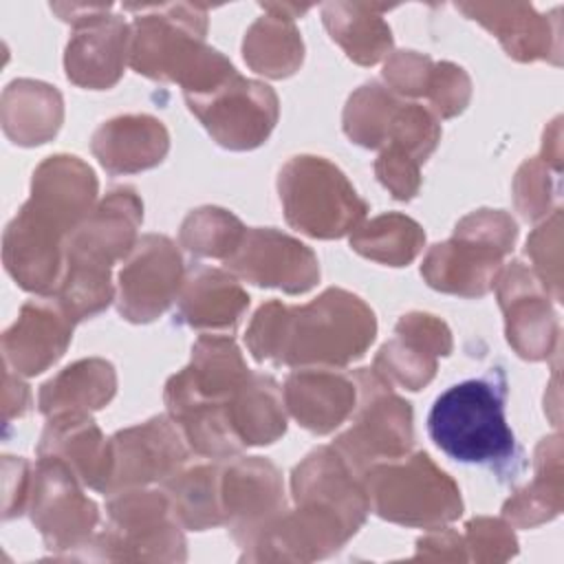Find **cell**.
<instances>
[{
  "label": "cell",
  "instance_id": "ee69618b",
  "mask_svg": "<svg viewBox=\"0 0 564 564\" xmlns=\"http://www.w3.org/2000/svg\"><path fill=\"white\" fill-rule=\"evenodd\" d=\"M375 174L397 200H412L421 189V165L392 145L381 148L375 161Z\"/></svg>",
  "mask_w": 564,
  "mask_h": 564
},
{
  "label": "cell",
  "instance_id": "7a4b0ae2",
  "mask_svg": "<svg viewBox=\"0 0 564 564\" xmlns=\"http://www.w3.org/2000/svg\"><path fill=\"white\" fill-rule=\"evenodd\" d=\"M375 337V311L339 286H328L300 306L269 300L253 313L245 333L256 361L289 368H346L366 355Z\"/></svg>",
  "mask_w": 564,
  "mask_h": 564
},
{
  "label": "cell",
  "instance_id": "4316f807",
  "mask_svg": "<svg viewBox=\"0 0 564 564\" xmlns=\"http://www.w3.org/2000/svg\"><path fill=\"white\" fill-rule=\"evenodd\" d=\"M37 456H55L66 463L84 487L106 496L110 482V438L104 436L90 414L51 416L40 443Z\"/></svg>",
  "mask_w": 564,
  "mask_h": 564
},
{
  "label": "cell",
  "instance_id": "60d3db41",
  "mask_svg": "<svg viewBox=\"0 0 564 564\" xmlns=\"http://www.w3.org/2000/svg\"><path fill=\"white\" fill-rule=\"evenodd\" d=\"M467 562H507L518 553V538L505 518L476 516L463 533Z\"/></svg>",
  "mask_w": 564,
  "mask_h": 564
},
{
  "label": "cell",
  "instance_id": "d590c367",
  "mask_svg": "<svg viewBox=\"0 0 564 564\" xmlns=\"http://www.w3.org/2000/svg\"><path fill=\"white\" fill-rule=\"evenodd\" d=\"M401 101L403 99L394 95L386 84H361L350 93L341 112V128L346 137L361 148L381 150Z\"/></svg>",
  "mask_w": 564,
  "mask_h": 564
},
{
  "label": "cell",
  "instance_id": "8fae6325",
  "mask_svg": "<svg viewBox=\"0 0 564 564\" xmlns=\"http://www.w3.org/2000/svg\"><path fill=\"white\" fill-rule=\"evenodd\" d=\"M185 104L218 145L236 152L260 148L280 117L275 90L240 73L207 95L185 97Z\"/></svg>",
  "mask_w": 564,
  "mask_h": 564
},
{
  "label": "cell",
  "instance_id": "e0dca14e",
  "mask_svg": "<svg viewBox=\"0 0 564 564\" xmlns=\"http://www.w3.org/2000/svg\"><path fill=\"white\" fill-rule=\"evenodd\" d=\"M452 350V330L441 317L410 311L399 317L394 337L377 350L372 370L390 386L416 392L436 377L438 357Z\"/></svg>",
  "mask_w": 564,
  "mask_h": 564
},
{
  "label": "cell",
  "instance_id": "5b68a950",
  "mask_svg": "<svg viewBox=\"0 0 564 564\" xmlns=\"http://www.w3.org/2000/svg\"><path fill=\"white\" fill-rule=\"evenodd\" d=\"M518 225L502 209H474L463 216L452 238L427 249L421 275L434 291L482 297L494 291L505 258L513 251Z\"/></svg>",
  "mask_w": 564,
  "mask_h": 564
},
{
  "label": "cell",
  "instance_id": "c3c4849f",
  "mask_svg": "<svg viewBox=\"0 0 564 564\" xmlns=\"http://www.w3.org/2000/svg\"><path fill=\"white\" fill-rule=\"evenodd\" d=\"M112 9V4L110 2H106V4H86V2H53L51 4V11H55L57 15H59V20H64V22H68L73 29H77V26H84V24H88V22H93V20H97L99 15H104V13H108Z\"/></svg>",
  "mask_w": 564,
  "mask_h": 564
},
{
  "label": "cell",
  "instance_id": "9c48e42d",
  "mask_svg": "<svg viewBox=\"0 0 564 564\" xmlns=\"http://www.w3.org/2000/svg\"><path fill=\"white\" fill-rule=\"evenodd\" d=\"M357 381V405L352 425L341 432L333 447L357 474L377 463L405 456L414 443V414L410 401L394 392L372 368L352 370Z\"/></svg>",
  "mask_w": 564,
  "mask_h": 564
},
{
  "label": "cell",
  "instance_id": "603a6c76",
  "mask_svg": "<svg viewBox=\"0 0 564 564\" xmlns=\"http://www.w3.org/2000/svg\"><path fill=\"white\" fill-rule=\"evenodd\" d=\"M130 59V22L112 11L77 26L64 48L70 84L88 90L112 88Z\"/></svg>",
  "mask_w": 564,
  "mask_h": 564
},
{
  "label": "cell",
  "instance_id": "3957f363",
  "mask_svg": "<svg viewBox=\"0 0 564 564\" xmlns=\"http://www.w3.org/2000/svg\"><path fill=\"white\" fill-rule=\"evenodd\" d=\"M132 11L130 68L154 82H172L183 97L207 95L236 75V66L205 42L207 7L192 2L123 4Z\"/></svg>",
  "mask_w": 564,
  "mask_h": 564
},
{
  "label": "cell",
  "instance_id": "ac0fdd59",
  "mask_svg": "<svg viewBox=\"0 0 564 564\" xmlns=\"http://www.w3.org/2000/svg\"><path fill=\"white\" fill-rule=\"evenodd\" d=\"M141 223L143 200L137 189L130 185L110 189L68 236L64 262L110 271L137 245Z\"/></svg>",
  "mask_w": 564,
  "mask_h": 564
},
{
  "label": "cell",
  "instance_id": "ffe728a7",
  "mask_svg": "<svg viewBox=\"0 0 564 564\" xmlns=\"http://www.w3.org/2000/svg\"><path fill=\"white\" fill-rule=\"evenodd\" d=\"M456 9L482 24L516 62L562 64L557 9L551 15L540 13L531 2H458Z\"/></svg>",
  "mask_w": 564,
  "mask_h": 564
},
{
  "label": "cell",
  "instance_id": "7402d4cb",
  "mask_svg": "<svg viewBox=\"0 0 564 564\" xmlns=\"http://www.w3.org/2000/svg\"><path fill=\"white\" fill-rule=\"evenodd\" d=\"M286 412L300 427L324 436L346 423L357 405V381L341 368L306 366L293 368L284 388Z\"/></svg>",
  "mask_w": 564,
  "mask_h": 564
},
{
  "label": "cell",
  "instance_id": "d6a6232c",
  "mask_svg": "<svg viewBox=\"0 0 564 564\" xmlns=\"http://www.w3.org/2000/svg\"><path fill=\"white\" fill-rule=\"evenodd\" d=\"M227 416L242 447H262L286 432V405L280 383L264 372H251L227 401Z\"/></svg>",
  "mask_w": 564,
  "mask_h": 564
},
{
  "label": "cell",
  "instance_id": "ab89813d",
  "mask_svg": "<svg viewBox=\"0 0 564 564\" xmlns=\"http://www.w3.org/2000/svg\"><path fill=\"white\" fill-rule=\"evenodd\" d=\"M524 253L553 302H562V207L553 209L531 231Z\"/></svg>",
  "mask_w": 564,
  "mask_h": 564
},
{
  "label": "cell",
  "instance_id": "b9f144b4",
  "mask_svg": "<svg viewBox=\"0 0 564 564\" xmlns=\"http://www.w3.org/2000/svg\"><path fill=\"white\" fill-rule=\"evenodd\" d=\"M423 99L436 119L460 115L471 99V79L467 70L454 62H434Z\"/></svg>",
  "mask_w": 564,
  "mask_h": 564
},
{
  "label": "cell",
  "instance_id": "52a82bcc",
  "mask_svg": "<svg viewBox=\"0 0 564 564\" xmlns=\"http://www.w3.org/2000/svg\"><path fill=\"white\" fill-rule=\"evenodd\" d=\"M278 194L286 223L317 240L352 234L368 214V203L348 176L317 154L291 156L280 167Z\"/></svg>",
  "mask_w": 564,
  "mask_h": 564
},
{
  "label": "cell",
  "instance_id": "e575fe53",
  "mask_svg": "<svg viewBox=\"0 0 564 564\" xmlns=\"http://www.w3.org/2000/svg\"><path fill=\"white\" fill-rule=\"evenodd\" d=\"M350 249L361 258L386 267H408L425 247L423 227L399 212L364 220L348 238Z\"/></svg>",
  "mask_w": 564,
  "mask_h": 564
},
{
  "label": "cell",
  "instance_id": "7bdbcfd3",
  "mask_svg": "<svg viewBox=\"0 0 564 564\" xmlns=\"http://www.w3.org/2000/svg\"><path fill=\"white\" fill-rule=\"evenodd\" d=\"M434 59L419 51H392L383 62V82L399 97H423Z\"/></svg>",
  "mask_w": 564,
  "mask_h": 564
},
{
  "label": "cell",
  "instance_id": "277c9868",
  "mask_svg": "<svg viewBox=\"0 0 564 564\" xmlns=\"http://www.w3.org/2000/svg\"><path fill=\"white\" fill-rule=\"evenodd\" d=\"M505 397L500 372L447 388L427 414L430 438L458 463H507L516 454V436L505 416Z\"/></svg>",
  "mask_w": 564,
  "mask_h": 564
},
{
  "label": "cell",
  "instance_id": "f546056e",
  "mask_svg": "<svg viewBox=\"0 0 564 564\" xmlns=\"http://www.w3.org/2000/svg\"><path fill=\"white\" fill-rule=\"evenodd\" d=\"M115 392V366L104 357H86L68 364L40 386L37 410L46 419L57 414H93L106 408Z\"/></svg>",
  "mask_w": 564,
  "mask_h": 564
},
{
  "label": "cell",
  "instance_id": "83f0119b",
  "mask_svg": "<svg viewBox=\"0 0 564 564\" xmlns=\"http://www.w3.org/2000/svg\"><path fill=\"white\" fill-rule=\"evenodd\" d=\"M62 93L40 79H13L0 97V123L4 134L24 148L48 143L62 128Z\"/></svg>",
  "mask_w": 564,
  "mask_h": 564
},
{
  "label": "cell",
  "instance_id": "bcb514c9",
  "mask_svg": "<svg viewBox=\"0 0 564 564\" xmlns=\"http://www.w3.org/2000/svg\"><path fill=\"white\" fill-rule=\"evenodd\" d=\"M412 560L467 562L463 533H458L454 529H447V527L427 529V533L416 540V551H414Z\"/></svg>",
  "mask_w": 564,
  "mask_h": 564
},
{
  "label": "cell",
  "instance_id": "4fadbf2b",
  "mask_svg": "<svg viewBox=\"0 0 564 564\" xmlns=\"http://www.w3.org/2000/svg\"><path fill=\"white\" fill-rule=\"evenodd\" d=\"M494 289L505 315V337L516 355L527 361L549 359L560 346V319L531 267L522 260L507 262Z\"/></svg>",
  "mask_w": 564,
  "mask_h": 564
},
{
  "label": "cell",
  "instance_id": "8992f818",
  "mask_svg": "<svg viewBox=\"0 0 564 564\" xmlns=\"http://www.w3.org/2000/svg\"><path fill=\"white\" fill-rule=\"evenodd\" d=\"M361 480L370 511L401 527L436 529L463 513L458 485L425 452L377 463L364 471Z\"/></svg>",
  "mask_w": 564,
  "mask_h": 564
},
{
  "label": "cell",
  "instance_id": "4dcf8cb0",
  "mask_svg": "<svg viewBox=\"0 0 564 564\" xmlns=\"http://www.w3.org/2000/svg\"><path fill=\"white\" fill-rule=\"evenodd\" d=\"M390 4L377 2H326L322 22L333 42L359 66H375L392 53V29L383 20Z\"/></svg>",
  "mask_w": 564,
  "mask_h": 564
},
{
  "label": "cell",
  "instance_id": "7c38bea8",
  "mask_svg": "<svg viewBox=\"0 0 564 564\" xmlns=\"http://www.w3.org/2000/svg\"><path fill=\"white\" fill-rule=\"evenodd\" d=\"M185 262L176 242L163 234H145L123 258L117 275V311L126 322L148 324L178 297Z\"/></svg>",
  "mask_w": 564,
  "mask_h": 564
},
{
  "label": "cell",
  "instance_id": "f1b7e54d",
  "mask_svg": "<svg viewBox=\"0 0 564 564\" xmlns=\"http://www.w3.org/2000/svg\"><path fill=\"white\" fill-rule=\"evenodd\" d=\"M249 375L251 370L231 335L200 333L192 346L189 364L170 379L198 399L227 403Z\"/></svg>",
  "mask_w": 564,
  "mask_h": 564
},
{
  "label": "cell",
  "instance_id": "8d00e7d4",
  "mask_svg": "<svg viewBox=\"0 0 564 564\" xmlns=\"http://www.w3.org/2000/svg\"><path fill=\"white\" fill-rule=\"evenodd\" d=\"M247 227L242 220L216 205H203L192 209L178 229V245L198 258L227 260L240 245Z\"/></svg>",
  "mask_w": 564,
  "mask_h": 564
},
{
  "label": "cell",
  "instance_id": "d4e9b609",
  "mask_svg": "<svg viewBox=\"0 0 564 564\" xmlns=\"http://www.w3.org/2000/svg\"><path fill=\"white\" fill-rule=\"evenodd\" d=\"M90 150L108 174H137L167 156L170 132L152 115H119L93 132Z\"/></svg>",
  "mask_w": 564,
  "mask_h": 564
},
{
  "label": "cell",
  "instance_id": "ba28073f",
  "mask_svg": "<svg viewBox=\"0 0 564 564\" xmlns=\"http://www.w3.org/2000/svg\"><path fill=\"white\" fill-rule=\"evenodd\" d=\"M108 522L88 549L106 562H185L187 542L163 489L132 487L108 496ZM86 549V551H88Z\"/></svg>",
  "mask_w": 564,
  "mask_h": 564
},
{
  "label": "cell",
  "instance_id": "484cf974",
  "mask_svg": "<svg viewBox=\"0 0 564 564\" xmlns=\"http://www.w3.org/2000/svg\"><path fill=\"white\" fill-rule=\"evenodd\" d=\"M313 4L260 2L264 11L247 29L242 57L247 66L269 79L291 77L304 62V42L295 18H302Z\"/></svg>",
  "mask_w": 564,
  "mask_h": 564
},
{
  "label": "cell",
  "instance_id": "6da1fadb",
  "mask_svg": "<svg viewBox=\"0 0 564 564\" xmlns=\"http://www.w3.org/2000/svg\"><path fill=\"white\" fill-rule=\"evenodd\" d=\"M95 170L75 154L46 156L33 172L31 196L2 234V262L15 284L53 295L68 236L97 205Z\"/></svg>",
  "mask_w": 564,
  "mask_h": 564
},
{
  "label": "cell",
  "instance_id": "836d02e7",
  "mask_svg": "<svg viewBox=\"0 0 564 564\" xmlns=\"http://www.w3.org/2000/svg\"><path fill=\"white\" fill-rule=\"evenodd\" d=\"M163 491L167 494L183 529L205 531L223 527L220 465L212 463V458L183 465L163 482Z\"/></svg>",
  "mask_w": 564,
  "mask_h": 564
},
{
  "label": "cell",
  "instance_id": "d6986e66",
  "mask_svg": "<svg viewBox=\"0 0 564 564\" xmlns=\"http://www.w3.org/2000/svg\"><path fill=\"white\" fill-rule=\"evenodd\" d=\"M75 324L55 295L24 302L15 322L2 333V364L22 377L42 375L64 357Z\"/></svg>",
  "mask_w": 564,
  "mask_h": 564
},
{
  "label": "cell",
  "instance_id": "cb8c5ba5",
  "mask_svg": "<svg viewBox=\"0 0 564 564\" xmlns=\"http://www.w3.org/2000/svg\"><path fill=\"white\" fill-rule=\"evenodd\" d=\"M249 308V293L225 269L196 264L176 297L178 322L200 333L231 335Z\"/></svg>",
  "mask_w": 564,
  "mask_h": 564
},
{
  "label": "cell",
  "instance_id": "74e56055",
  "mask_svg": "<svg viewBox=\"0 0 564 564\" xmlns=\"http://www.w3.org/2000/svg\"><path fill=\"white\" fill-rule=\"evenodd\" d=\"M562 170L544 161L540 154L527 159L511 183L513 205L524 220L538 223L560 207Z\"/></svg>",
  "mask_w": 564,
  "mask_h": 564
},
{
  "label": "cell",
  "instance_id": "2e32d148",
  "mask_svg": "<svg viewBox=\"0 0 564 564\" xmlns=\"http://www.w3.org/2000/svg\"><path fill=\"white\" fill-rule=\"evenodd\" d=\"M225 264L238 280L289 295L306 293L319 282L315 251L275 227L247 229Z\"/></svg>",
  "mask_w": 564,
  "mask_h": 564
},
{
  "label": "cell",
  "instance_id": "5bb4252c",
  "mask_svg": "<svg viewBox=\"0 0 564 564\" xmlns=\"http://www.w3.org/2000/svg\"><path fill=\"white\" fill-rule=\"evenodd\" d=\"M110 482L106 496L132 489L163 485L189 460V445L170 419V414L152 416L110 436Z\"/></svg>",
  "mask_w": 564,
  "mask_h": 564
},
{
  "label": "cell",
  "instance_id": "f6af8a7d",
  "mask_svg": "<svg viewBox=\"0 0 564 564\" xmlns=\"http://www.w3.org/2000/svg\"><path fill=\"white\" fill-rule=\"evenodd\" d=\"M31 465L22 456H4V500H2V520H11L15 516L26 513L29 489H31Z\"/></svg>",
  "mask_w": 564,
  "mask_h": 564
},
{
  "label": "cell",
  "instance_id": "f35d334b",
  "mask_svg": "<svg viewBox=\"0 0 564 564\" xmlns=\"http://www.w3.org/2000/svg\"><path fill=\"white\" fill-rule=\"evenodd\" d=\"M438 141H441V123L436 115L423 104L401 101L390 123L386 145H392L405 152L419 165H423L430 159V154L436 150Z\"/></svg>",
  "mask_w": 564,
  "mask_h": 564
},
{
  "label": "cell",
  "instance_id": "1f68e13d",
  "mask_svg": "<svg viewBox=\"0 0 564 564\" xmlns=\"http://www.w3.org/2000/svg\"><path fill=\"white\" fill-rule=\"evenodd\" d=\"M564 507L562 441L560 434L542 438L533 454V480L511 494L502 505V518L518 529H533L560 516Z\"/></svg>",
  "mask_w": 564,
  "mask_h": 564
},
{
  "label": "cell",
  "instance_id": "44dd1931",
  "mask_svg": "<svg viewBox=\"0 0 564 564\" xmlns=\"http://www.w3.org/2000/svg\"><path fill=\"white\" fill-rule=\"evenodd\" d=\"M293 505H319L344 516L355 529H361L370 502L361 474L333 447L319 445L308 452L291 471Z\"/></svg>",
  "mask_w": 564,
  "mask_h": 564
},
{
  "label": "cell",
  "instance_id": "30bf717a",
  "mask_svg": "<svg viewBox=\"0 0 564 564\" xmlns=\"http://www.w3.org/2000/svg\"><path fill=\"white\" fill-rule=\"evenodd\" d=\"M26 513L53 555L86 551L99 527V507L84 482L55 456H37L31 469Z\"/></svg>",
  "mask_w": 564,
  "mask_h": 564
},
{
  "label": "cell",
  "instance_id": "9a60e30c",
  "mask_svg": "<svg viewBox=\"0 0 564 564\" xmlns=\"http://www.w3.org/2000/svg\"><path fill=\"white\" fill-rule=\"evenodd\" d=\"M220 509L223 527L245 549L286 509L282 471L262 456H234L220 465Z\"/></svg>",
  "mask_w": 564,
  "mask_h": 564
},
{
  "label": "cell",
  "instance_id": "7dc6e473",
  "mask_svg": "<svg viewBox=\"0 0 564 564\" xmlns=\"http://www.w3.org/2000/svg\"><path fill=\"white\" fill-rule=\"evenodd\" d=\"M2 381H4L2 383L4 386V390H2V421H4V425H9L13 419H20L29 412L31 390L22 381V375L13 372L9 366H4Z\"/></svg>",
  "mask_w": 564,
  "mask_h": 564
}]
</instances>
